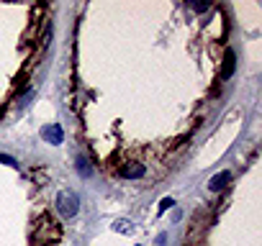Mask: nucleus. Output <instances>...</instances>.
I'll return each mask as SVG.
<instances>
[{
    "mask_svg": "<svg viewBox=\"0 0 262 246\" xmlns=\"http://www.w3.org/2000/svg\"><path fill=\"white\" fill-rule=\"evenodd\" d=\"M57 210L64 215V218H75L77 210H80V200L72 190H62L57 195Z\"/></svg>",
    "mask_w": 262,
    "mask_h": 246,
    "instance_id": "f257e3e1",
    "label": "nucleus"
},
{
    "mask_svg": "<svg viewBox=\"0 0 262 246\" xmlns=\"http://www.w3.org/2000/svg\"><path fill=\"white\" fill-rule=\"evenodd\" d=\"M41 139L47 141V144H52V146H59L64 141V131H62L59 123H47V126L41 128Z\"/></svg>",
    "mask_w": 262,
    "mask_h": 246,
    "instance_id": "f03ea898",
    "label": "nucleus"
},
{
    "mask_svg": "<svg viewBox=\"0 0 262 246\" xmlns=\"http://www.w3.org/2000/svg\"><path fill=\"white\" fill-rule=\"evenodd\" d=\"M144 172H147L144 164H137V162H128V164H123V167L118 169V174L123 177V180H139Z\"/></svg>",
    "mask_w": 262,
    "mask_h": 246,
    "instance_id": "7ed1b4c3",
    "label": "nucleus"
},
{
    "mask_svg": "<svg viewBox=\"0 0 262 246\" xmlns=\"http://www.w3.org/2000/svg\"><path fill=\"white\" fill-rule=\"evenodd\" d=\"M226 182H229V172H221V174H216L213 180L208 182V190H211V192H218V190H221Z\"/></svg>",
    "mask_w": 262,
    "mask_h": 246,
    "instance_id": "20e7f679",
    "label": "nucleus"
},
{
    "mask_svg": "<svg viewBox=\"0 0 262 246\" xmlns=\"http://www.w3.org/2000/svg\"><path fill=\"white\" fill-rule=\"evenodd\" d=\"M231 72H234V52L229 49L226 52V62H224V70H221V80H229Z\"/></svg>",
    "mask_w": 262,
    "mask_h": 246,
    "instance_id": "39448f33",
    "label": "nucleus"
},
{
    "mask_svg": "<svg viewBox=\"0 0 262 246\" xmlns=\"http://www.w3.org/2000/svg\"><path fill=\"white\" fill-rule=\"evenodd\" d=\"M113 231H121V233H134V228H131V223H128L126 218H118V220L113 223Z\"/></svg>",
    "mask_w": 262,
    "mask_h": 246,
    "instance_id": "423d86ee",
    "label": "nucleus"
},
{
    "mask_svg": "<svg viewBox=\"0 0 262 246\" xmlns=\"http://www.w3.org/2000/svg\"><path fill=\"white\" fill-rule=\"evenodd\" d=\"M77 169H80L82 177H90V172H93V169H90V162H87L85 156H80V159H77Z\"/></svg>",
    "mask_w": 262,
    "mask_h": 246,
    "instance_id": "0eeeda50",
    "label": "nucleus"
},
{
    "mask_svg": "<svg viewBox=\"0 0 262 246\" xmlns=\"http://www.w3.org/2000/svg\"><path fill=\"white\" fill-rule=\"evenodd\" d=\"M172 205H175V200H172V197H165V200H160V208H157V213L162 215V213H167Z\"/></svg>",
    "mask_w": 262,
    "mask_h": 246,
    "instance_id": "6e6552de",
    "label": "nucleus"
},
{
    "mask_svg": "<svg viewBox=\"0 0 262 246\" xmlns=\"http://www.w3.org/2000/svg\"><path fill=\"white\" fill-rule=\"evenodd\" d=\"M0 164H6V167H16L18 162L13 159V156H8V154H0Z\"/></svg>",
    "mask_w": 262,
    "mask_h": 246,
    "instance_id": "1a4fd4ad",
    "label": "nucleus"
},
{
    "mask_svg": "<svg viewBox=\"0 0 262 246\" xmlns=\"http://www.w3.org/2000/svg\"><path fill=\"white\" fill-rule=\"evenodd\" d=\"M190 8H195V11H206L208 6H206V3H190Z\"/></svg>",
    "mask_w": 262,
    "mask_h": 246,
    "instance_id": "9d476101",
    "label": "nucleus"
}]
</instances>
